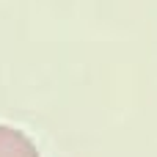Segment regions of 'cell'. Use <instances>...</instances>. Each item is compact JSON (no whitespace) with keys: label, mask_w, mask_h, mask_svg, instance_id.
Wrapping results in <instances>:
<instances>
[{"label":"cell","mask_w":157,"mask_h":157,"mask_svg":"<svg viewBox=\"0 0 157 157\" xmlns=\"http://www.w3.org/2000/svg\"><path fill=\"white\" fill-rule=\"evenodd\" d=\"M0 157H36V152L28 144V138L0 127Z\"/></svg>","instance_id":"cell-1"}]
</instances>
